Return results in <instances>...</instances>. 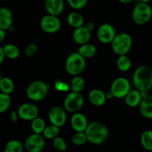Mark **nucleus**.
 Listing matches in <instances>:
<instances>
[{
  "instance_id": "1",
  "label": "nucleus",
  "mask_w": 152,
  "mask_h": 152,
  "mask_svg": "<svg viewBox=\"0 0 152 152\" xmlns=\"http://www.w3.org/2000/svg\"><path fill=\"white\" fill-rule=\"evenodd\" d=\"M133 84L140 91H149L152 89V68L141 65L135 70L133 75Z\"/></svg>"
},
{
  "instance_id": "2",
  "label": "nucleus",
  "mask_w": 152,
  "mask_h": 152,
  "mask_svg": "<svg viewBox=\"0 0 152 152\" xmlns=\"http://www.w3.org/2000/svg\"><path fill=\"white\" fill-rule=\"evenodd\" d=\"M88 141L94 145H101L107 140L109 135L106 126L99 122H92L89 123L85 131Z\"/></svg>"
},
{
  "instance_id": "3",
  "label": "nucleus",
  "mask_w": 152,
  "mask_h": 152,
  "mask_svg": "<svg viewBox=\"0 0 152 152\" xmlns=\"http://www.w3.org/2000/svg\"><path fill=\"white\" fill-rule=\"evenodd\" d=\"M65 66V70L70 75H80L86 68V58L78 52H74L67 57Z\"/></svg>"
},
{
  "instance_id": "4",
  "label": "nucleus",
  "mask_w": 152,
  "mask_h": 152,
  "mask_svg": "<svg viewBox=\"0 0 152 152\" xmlns=\"http://www.w3.org/2000/svg\"><path fill=\"white\" fill-rule=\"evenodd\" d=\"M49 91L48 85L45 82L36 80L29 84L26 89V95L31 100L38 102L43 100Z\"/></svg>"
},
{
  "instance_id": "5",
  "label": "nucleus",
  "mask_w": 152,
  "mask_h": 152,
  "mask_svg": "<svg viewBox=\"0 0 152 152\" xmlns=\"http://www.w3.org/2000/svg\"><path fill=\"white\" fill-rule=\"evenodd\" d=\"M133 44V40L130 34L127 33H120L117 34L111 42L112 50L116 54L126 55L130 51Z\"/></svg>"
},
{
  "instance_id": "6",
  "label": "nucleus",
  "mask_w": 152,
  "mask_h": 152,
  "mask_svg": "<svg viewBox=\"0 0 152 152\" xmlns=\"http://www.w3.org/2000/svg\"><path fill=\"white\" fill-rule=\"evenodd\" d=\"M152 17V8L148 3L140 1L136 4L132 11V19L138 25L148 23Z\"/></svg>"
},
{
  "instance_id": "7",
  "label": "nucleus",
  "mask_w": 152,
  "mask_h": 152,
  "mask_svg": "<svg viewBox=\"0 0 152 152\" xmlns=\"http://www.w3.org/2000/svg\"><path fill=\"white\" fill-rule=\"evenodd\" d=\"M84 105V97L81 92L71 91L64 99V108L70 113H76L80 111Z\"/></svg>"
},
{
  "instance_id": "8",
  "label": "nucleus",
  "mask_w": 152,
  "mask_h": 152,
  "mask_svg": "<svg viewBox=\"0 0 152 152\" xmlns=\"http://www.w3.org/2000/svg\"><path fill=\"white\" fill-rule=\"evenodd\" d=\"M130 91V82L125 77H118L114 80L110 88V91L112 94L113 96L117 99L125 98Z\"/></svg>"
},
{
  "instance_id": "9",
  "label": "nucleus",
  "mask_w": 152,
  "mask_h": 152,
  "mask_svg": "<svg viewBox=\"0 0 152 152\" xmlns=\"http://www.w3.org/2000/svg\"><path fill=\"white\" fill-rule=\"evenodd\" d=\"M116 35L115 28L109 23L102 24L96 31L98 40L102 44H111Z\"/></svg>"
},
{
  "instance_id": "10",
  "label": "nucleus",
  "mask_w": 152,
  "mask_h": 152,
  "mask_svg": "<svg viewBox=\"0 0 152 152\" xmlns=\"http://www.w3.org/2000/svg\"><path fill=\"white\" fill-rule=\"evenodd\" d=\"M42 30L48 34H54L61 28V21L59 17L51 14L43 16L40 21Z\"/></svg>"
},
{
  "instance_id": "11",
  "label": "nucleus",
  "mask_w": 152,
  "mask_h": 152,
  "mask_svg": "<svg viewBox=\"0 0 152 152\" xmlns=\"http://www.w3.org/2000/svg\"><path fill=\"white\" fill-rule=\"evenodd\" d=\"M45 142L44 137L39 134H32L27 137L25 147L28 152H42L44 149Z\"/></svg>"
},
{
  "instance_id": "12",
  "label": "nucleus",
  "mask_w": 152,
  "mask_h": 152,
  "mask_svg": "<svg viewBox=\"0 0 152 152\" xmlns=\"http://www.w3.org/2000/svg\"><path fill=\"white\" fill-rule=\"evenodd\" d=\"M19 118L25 121H32L39 115V109L37 105L31 102L22 104L17 110Z\"/></svg>"
},
{
  "instance_id": "13",
  "label": "nucleus",
  "mask_w": 152,
  "mask_h": 152,
  "mask_svg": "<svg viewBox=\"0 0 152 152\" xmlns=\"http://www.w3.org/2000/svg\"><path fill=\"white\" fill-rule=\"evenodd\" d=\"M48 118L52 125L59 128L65 126L67 121L65 109L59 106L53 107L49 111Z\"/></svg>"
},
{
  "instance_id": "14",
  "label": "nucleus",
  "mask_w": 152,
  "mask_h": 152,
  "mask_svg": "<svg viewBox=\"0 0 152 152\" xmlns=\"http://www.w3.org/2000/svg\"><path fill=\"white\" fill-rule=\"evenodd\" d=\"M91 37V31H90L86 25L75 28L73 33L74 41L80 45L89 42Z\"/></svg>"
},
{
  "instance_id": "15",
  "label": "nucleus",
  "mask_w": 152,
  "mask_h": 152,
  "mask_svg": "<svg viewBox=\"0 0 152 152\" xmlns=\"http://www.w3.org/2000/svg\"><path fill=\"white\" fill-rule=\"evenodd\" d=\"M88 124L86 117L82 113H74L71 119V126L75 132H85Z\"/></svg>"
},
{
  "instance_id": "16",
  "label": "nucleus",
  "mask_w": 152,
  "mask_h": 152,
  "mask_svg": "<svg viewBox=\"0 0 152 152\" xmlns=\"http://www.w3.org/2000/svg\"><path fill=\"white\" fill-rule=\"evenodd\" d=\"M45 7L48 14L59 16L65 8L64 0H45Z\"/></svg>"
},
{
  "instance_id": "17",
  "label": "nucleus",
  "mask_w": 152,
  "mask_h": 152,
  "mask_svg": "<svg viewBox=\"0 0 152 152\" xmlns=\"http://www.w3.org/2000/svg\"><path fill=\"white\" fill-rule=\"evenodd\" d=\"M13 16L11 10L8 7H0V28L4 31L12 28Z\"/></svg>"
},
{
  "instance_id": "18",
  "label": "nucleus",
  "mask_w": 152,
  "mask_h": 152,
  "mask_svg": "<svg viewBox=\"0 0 152 152\" xmlns=\"http://www.w3.org/2000/svg\"><path fill=\"white\" fill-rule=\"evenodd\" d=\"M88 99L91 103L96 107L102 106L107 100L105 92L98 88L92 89L88 94Z\"/></svg>"
},
{
  "instance_id": "19",
  "label": "nucleus",
  "mask_w": 152,
  "mask_h": 152,
  "mask_svg": "<svg viewBox=\"0 0 152 152\" xmlns=\"http://www.w3.org/2000/svg\"><path fill=\"white\" fill-rule=\"evenodd\" d=\"M140 113L145 119L152 120V95L142 99L139 105Z\"/></svg>"
},
{
  "instance_id": "20",
  "label": "nucleus",
  "mask_w": 152,
  "mask_h": 152,
  "mask_svg": "<svg viewBox=\"0 0 152 152\" xmlns=\"http://www.w3.org/2000/svg\"><path fill=\"white\" fill-rule=\"evenodd\" d=\"M142 98L140 91L135 89V90H131L130 92L126 95L125 97V102L126 105L130 108H136L139 106L142 102Z\"/></svg>"
},
{
  "instance_id": "21",
  "label": "nucleus",
  "mask_w": 152,
  "mask_h": 152,
  "mask_svg": "<svg viewBox=\"0 0 152 152\" xmlns=\"http://www.w3.org/2000/svg\"><path fill=\"white\" fill-rule=\"evenodd\" d=\"M68 24L74 28H80L84 25V17L80 13L77 11L71 12L67 18Z\"/></svg>"
},
{
  "instance_id": "22",
  "label": "nucleus",
  "mask_w": 152,
  "mask_h": 152,
  "mask_svg": "<svg viewBox=\"0 0 152 152\" xmlns=\"http://www.w3.org/2000/svg\"><path fill=\"white\" fill-rule=\"evenodd\" d=\"M96 51L97 50H96V46L89 42L80 45L77 50V52L86 59L94 57L96 55Z\"/></svg>"
},
{
  "instance_id": "23",
  "label": "nucleus",
  "mask_w": 152,
  "mask_h": 152,
  "mask_svg": "<svg viewBox=\"0 0 152 152\" xmlns=\"http://www.w3.org/2000/svg\"><path fill=\"white\" fill-rule=\"evenodd\" d=\"M5 57L10 59H16L20 55V50L19 48L13 44H6L3 46Z\"/></svg>"
},
{
  "instance_id": "24",
  "label": "nucleus",
  "mask_w": 152,
  "mask_h": 152,
  "mask_svg": "<svg viewBox=\"0 0 152 152\" xmlns=\"http://www.w3.org/2000/svg\"><path fill=\"white\" fill-rule=\"evenodd\" d=\"M14 83L9 77H2L0 80V91L2 93L11 94L14 91Z\"/></svg>"
},
{
  "instance_id": "25",
  "label": "nucleus",
  "mask_w": 152,
  "mask_h": 152,
  "mask_svg": "<svg viewBox=\"0 0 152 152\" xmlns=\"http://www.w3.org/2000/svg\"><path fill=\"white\" fill-rule=\"evenodd\" d=\"M117 67L122 72H126L132 68V60L127 55H120L117 60Z\"/></svg>"
},
{
  "instance_id": "26",
  "label": "nucleus",
  "mask_w": 152,
  "mask_h": 152,
  "mask_svg": "<svg viewBox=\"0 0 152 152\" xmlns=\"http://www.w3.org/2000/svg\"><path fill=\"white\" fill-rule=\"evenodd\" d=\"M140 142L145 150L152 151V130L148 129L142 132L140 137Z\"/></svg>"
},
{
  "instance_id": "27",
  "label": "nucleus",
  "mask_w": 152,
  "mask_h": 152,
  "mask_svg": "<svg viewBox=\"0 0 152 152\" xmlns=\"http://www.w3.org/2000/svg\"><path fill=\"white\" fill-rule=\"evenodd\" d=\"M86 82L84 78L80 75L74 76L70 83V88L72 91L81 92L84 89Z\"/></svg>"
},
{
  "instance_id": "28",
  "label": "nucleus",
  "mask_w": 152,
  "mask_h": 152,
  "mask_svg": "<svg viewBox=\"0 0 152 152\" xmlns=\"http://www.w3.org/2000/svg\"><path fill=\"white\" fill-rule=\"evenodd\" d=\"M31 122V128L32 129L33 132L35 134H42L46 127L45 120L42 118H41V117H37V118L34 119Z\"/></svg>"
},
{
  "instance_id": "29",
  "label": "nucleus",
  "mask_w": 152,
  "mask_h": 152,
  "mask_svg": "<svg viewBox=\"0 0 152 152\" xmlns=\"http://www.w3.org/2000/svg\"><path fill=\"white\" fill-rule=\"evenodd\" d=\"M24 146L20 141L11 140L6 143L4 152H23Z\"/></svg>"
},
{
  "instance_id": "30",
  "label": "nucleus",
  "mask_w": 152,
  "mask_h": 152,
  "mask_svg": "<svg viewBox=\"0 0 152 152\" xmlns=\"http://www.w3.org/2000/svg\"><path fill=\"white\" fill-rule=\"evenodd\" d=\"M60 128L57 127L56 126H53V125L50 124V126H46L44 132H43L42 134L43 137L46 139L48 140H53L54 138H56V137L59 136V132H60V130H59Z\"/></svg>"
},
{
  "instance_id": "31",
  "label": "nucleus",
  "mask_w": 152,
  "mask_h": 152,
  "mask_svg": "<svg viewBox=\"0 0 152 152\" xmlns=\"http://www.w3.org/2000/svg\"><path fill=\"white\" fill-rule=\"evenodd\" d=\"M11 98L10 94L0 92V114L4 113L10 108Z\"/></svg>"
},
{
  "instance_id": "32",
  "label": "nucleus",
  "mask_w": 152,
  "mask_h": 152,
  "mask_svg": "<svg viewBox=\"0 0 152 152\" xmlns=\"http://www.w3.org/2000/svg\"><path fill=\"white\" fill-rule=\"evenodd\" d=\"M73 144L75 145H83L88 142V138L86 132H76L71 138Z\"/></svg>"
},
{
  "instance_id": "33",
  "label": "nucleus",
  "mask_w": 152,
  "mask_h": 152,
  "mask_svg": "<svg viewBox=\"0 0 152 152\" xmlns=\"http://www.w3.org/2000/svg\"><path fill=\"white\" fill-rule=\"evenodd\" d=\"M53 147L57 150L58 152H64L67 149V144L65 140L61 137H56L53 140Z\"/></svg>"
},
{
  "instance_id": "34",
  "label": "nucleus",
  "mask_w": 152,
  "mask_h": 152,
  "mask_svg": "<svg viewBox=\"0 0 152 152\" xmlns=\"http://www.w3.org/2000/svg\"><path fill=\"white\" fill-rule=\"evenodd\" d=\"M70 7L74 10H80L86 5L88 0H67Z\"/></svg>"
},
{
  "instance_id": "35",
  "label": "nucleus",
  "mask_w": 152,
  "mask_h": 152,
  "mask_svg": "<svg viewBox=\"0 0 152 152\" xmlns=\"http://www.w3.org/2000/svg\"><path fill=\"white\" fill-rule=\"evenodd\" d=\"M37 50H38V48H37V45L34 43H31L25 48V55L28 57H31L37 53Z\"/></svg>"
},
{
  "instance_id": "36",
  "label": "nucleus",
  "mask_w": 152,
  "mask_h": 152,
  "mask_svg": "<svg viewBox=\"0 0 152 152\" xmlns=\"http://www.w3.org/2000/svg\"><path fill=\"white\" fill-rule=\"evenodd\" d=\"M55 88H56V89L57 91H68L69 86H68L66 83H64L63 81L57 80V81L55 83Z\"/></svg>"
},
{
  "instance_id": "37",
  "label": "nucleus",
  "mask_w": 152,
  "mask_h": 152,
  "mask_svg": "<svg viewBox=\"0 0 152 152\" xmlns=\"http://www.w3.org/2000/svg\"><path fill=\"white\" fill-rule=\"evenodd\" d=\"M10 120H11V121L13 122V123H16L19 119V116L17 111H12L10 113Z\"/></svg>"
},
{
  "instance_id": "38",
  "label": "nucleus",
  "mask_w": 152,
  "mask_h": 152,
  "mask_svg": "<svg viewBox=\"0 0 152 152\" xmlns=\"http://www.w3.org/2000/svg\"><path fill=\"white\" fill-rule=\"evenodd\" d=\"M5 58V55H4V50H3V47L0 46V65L3 63Z\"/></svg>"
},
{
  "instance_id": "39",
  "label": "nucleus",
  "mask_w": 152,
  "mask_h": 152,
  "mask_svg": "<svg viewBox=\"0 0 152 152\" xmlns=\"http://www.w3.org/2000/svg\"><path fill=\"white\" fill-rule=\"evenodd\" d=\"M6 37V31L0 28V43L2 42Z\"/></svg>"
},
{
  "instance_id": "40",
  "label": "nucleus",
  "mask_w": 152,
  "mask_h": 152,
  "mask_svg": "<svg viewBox=\"0 0 152 152\" xmlns=\"http://www.w3.org/2000/svg\"><path fill=\"white\" fill-rule=\"evenodd\" d=\"M86 26L87 27V28H88L90 31H93L94 28V24L92 22H88L87 24H86Z\"/></svg>"
},
{
  "instance_id": "41",
  "label": "nucleus",
  "mask_w": 152,
  "mask_h": 152,
  "mask_svg": "<svg viewBox=\"0 0 152 152\" xmlns=\"http://www.w3.org/2000/svg\"><path fill=\"white\" fill-rule=\"evenodd\" d=\"M121 3H123V4H129V3H131L132 1H133L134 0H119Z\"/></svg>"
},
{
  "instance_id": "42",
  "label": "nucleus",
  "mask_w": 152,
  "mask_h": 152,
  "mask_svg": "<svg viewBox=\"0 0 152 152\" xmlns=\"http://www.w3.org/2000/svg\"><path fill=\"white\" fill-rule=\"evenodd\" d=\"M151 1V0H140V1H141V2H145V3H148Z\"/></svg>"
},
{
  "instance_id": "43",
  "label": "nucleus",
  "mask_w": 152,
  "mask_h": 152,
  "mask_svg": "<svg viewBox=\"0 0 152 152\" xmlns=\"http://www.w3.org/2000/svg\"><path fill=\"white\" fill-rule=\"evenodd\" d=\"M2 76H1V72H0V80H1V78H2Z\"/></svg>"
}]
</instances>
